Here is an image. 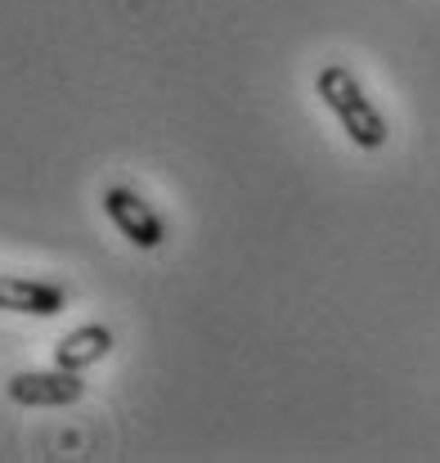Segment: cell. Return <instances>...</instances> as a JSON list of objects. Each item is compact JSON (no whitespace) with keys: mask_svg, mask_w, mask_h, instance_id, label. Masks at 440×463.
I'll use <instances>...</instances> for the list:
<instances>
[{"mask_svg":"<svg viewBox=\"0 0 440 463\" xmlns=\"http://www.w3.org/2000/svg\"><path fill=\"white\" fill-rule=\"evenodd\" d=\"M314 90H319V99L332 109V118L342 122V131L351 136V145H360V149H382L387 145V118L373 109V99L364 95V86L351 77V68H342V63H328V68H319V77H314Z\"/></svg>","mask_w":440,"mask_h":463,"instance_id":"obj_1","label":"cell"},{"mask_svg":"<svg viewBox=\"0 0 440 463\" xmlns=\"http://www.w3.org/2000/svg\"><path fill=\"white\" fill-rule=\"evenodd\" d=\"M9 401L23 405V410H63V405H77L86 396V383L77 369H45V373H14L5 383Z\"/></svg>","mask_w":440,"mask_h":463,"instance_id":"obj_2","label":"cell"},{"mask_svg":"<svg viewBox=\"0 0 440 463\" xmlns=\"http://www.w3.org/2000/svg\"><path fill=\"white\" fill-rule=\"evenodd\" d=\"M104 212H108V221H113L136 248H145V252L162 248L166 225H162V216L148 207L136 189H126V184H108V189H104Z\"/></svg>","mask_w":440,"mask_h":463,"instance_id":"obj_3","label":"cell"},{"mask_svg":"<svg viewBox=\"0 0 440 463\" xmlns=\"http://www.w3.org/2000/svg\"><path fill=\"white\" fill-rule=\"evenodd\" d=\"M68 307V288L63 284H50V279H23V275H0V310H14V315H59Z\"/></svg>","mask_w":440,"mask_h":463,"instance_id":"obj_4","label":"cell"},{"mask_svg":"<svg viewBox=\"0 0 440 463\" xmlns=\"http://www.w3.org/2000/svg\"><path fill=\"white\" fill-rule=\"evenodd\" d=\"M108 351H113V333H108L104 324H86V328H72V333L54 346V364L86 373V369L99 364Z\"/></svg>","mask_w":440,"mask_h":463,"instance_id":"obj_5","label":"cell"}]
</instances>
